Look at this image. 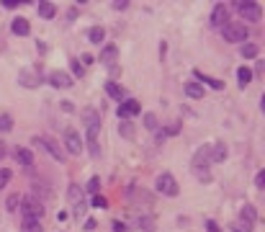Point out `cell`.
I'll list each match as a JSON object with an SVG mask.
<instances>
[{
	"instance_id": "cell-43",
	"label": "cell",
	"mask_w": 265,
	"mask_h": 232,
	"mask_svg": "<svg viewBox=\"0 0 265 232\" xmlns=\"http://www.w3.org/2000/svg\"><path fill=\"white\" fill-rule=\"evenodd\" d=\"M93 62H96V57H91V54H82V62H80V65L85 67V65H93Z\"/></svg>"
},
{
	"instance_id": "cell-20",
	"label": "cell",
	"mask_w": 265,
	"mask_h": 232,
	"mask_svg": "<svg viewBox=\"0 0 265 232\" xmlns=\"http://www.w3.org/2000/svg\"><path fill=\"white\" fill-rule=\"evenodd\" d=\"M80 116H82V122H85V129L87 127H101V113L96 108H85Z\"/></svg>"
},
{
	"instance_id": "cell-28",
	"label": "cell",
	"mask_w": 265,
	"mask_h": 232,
	"mask_svg": "<svg viewBox=\"0 0 265 232\" xmlns=\"http://www.w3.org/2000/svg\"><path fill=\"white\" fill-rule=\"evenodd\" d=\"M106 39V31L101 29V26H93V29H87V41L91 44H101Z\"/></svg>"
},
{
	"instance_id": "cell-27",
	"label": "cell",
	"mask_w": 265,
	"mask_h": 232,
	"mask_svg": "<svg viewBox=\"0 0 265 232\" xmlns=\"http://www.w3.org/2000/svg\"><path fill=\"white\" fill-rule=\"evenodd\" d=\"M186 96H188V98H204V85L186 83Z\"/></svg>"
},
{
	"instance_id": "cell-33",
	"label": "cell",
	"mask_w": 265,
	"mask_h": 232,
	"mask_svg": "<svg viewBox=\"0 0 265 232\" xmlns=\"http://www.w3.org/2000/svg\"><path fill=\"white\" fill-rule=\"evenodd\" d=\"M232 232H252V224H247V222H232Z\"/></svg>"
},
{
	"instance_id": "cell-26",
	"label": "cell",
	"mask_w": 265,
	"mask_h": 232,
	"mask_svg": "<svg viewBox=\"0 0 265 232\" xmlns=\"http://www.w3.org/2000/svg\"><path fill=\"white\" fill-rule=\"evenodd\" d=\"M34 78H36V73H34V70H24V73L18 75V83H21V85H26V88H34V85H39Z\"/></svg>"
},
{
	"instance_id": "cell-3",
	"label": "cell",
	"mask_w": 265,
	"mask_h": 232,
	"mask_svg": "<svg viewBox=\"0 0 265 232\" xmlns=\"http://www.w3.org/2000/svg\"><path fill=\"white\" fill-rule=\"evenodd\" d=\"M154 183H157V191H160L162 196H178V194H181V186H178V181H175L170 173H160Z\"/></svg>"
},
{
	"instance_id": "cell-17",
	"label": "cell",
	"mask_w": 265,
	"mask_h": 232,
	"mask_svg": "<svg viewBox=\"0 0 265 232\" xmlns=\"http://www.w3.org/2000/svg\"><path fill=\"white\" fill-rule=\"evenodd\" d=\"M13 157H16V162H21V165H26V168L34 165V155H31V150H26V147H16V150H13Z\"/></svg>"
},
{
	"instance_id": "cell-35",
	"label": "cell",
	"mask_w": 265,
	"mask_h": 232,
	"mask_svg": "<svg viewBox=\"0 0 265 232\" xmlns=\"http://www.w3.org/2000/svg\"><path fill=\"white\" fill-rule=\"evenodd\" d=\"M0 129H3V132H11V129H13V119H11L8 113L0 116Z\"/></svg>"
},
{
	"instance_id": "cell-16",
	"label": "cell",
	"mask_w": 265,
	"mask_h": 232,
	"mask_svg": "<svg viewBox=\"0 0 265 232\" xmlns=\"http://www.w3.org/2000/svg\"><path fill=\"white\" fill-rule=\"evenodd\" d=\"M106 93H108L111 98H116V101H126V88L119 85V83H114V80L106 83Z\"/></svg>"
},
{
	"instance_id": "cell-41",
	"label": "cell",
	"mask_w": 265,
	"mask_h": 232,
	"mask_svg": "<svg viewBox=\"0 0 265 232\" xmlns=\"http://www.w3.org/2000/svg\"><path fill=\"white\" fill-rule=\"evenodd\" d=\"M114 232H129V227H126L121 219H116V222H114Z\"/></svg>"
},
{
	"instance_id": "cell-1",
	"label": "cell",
	"mask_w": 265,
	"mask_h": 232,
	"mask_svg": "<svg viewBox=\"0 0 265 232\" xmlns=\"http://www.w3.org/2000/svg\"><path fill=\"white\" fill-rule=\"evenodd\" d=\"M222 36H224V41H229V44H247L250 31H247V26H245V23L227 21L224 26H222Z\"/></svg>"
},
{
	"instance_id": "cell-9",
	"label": "cell",
	"mask_w": 265,
	"mask_h": 232,
	"mask_svg": "<svg viewBox=\"0 0 265 232\" xmlns=\"http://www.w3.org/2000/svg\"><path fill=\"white\" fill-rule=\"evenodd\" d=\"M34 142H36V145H41V147L47 150V152H49V155H52L54 160L64 162V152H62V147H59V145L54 142L52 137H34Z\"/></svg>"
},
{
	"instance_id": "cell-45",
	"label": "cell",
	"mask_w": 265,
	"mask_h": 232,
	"mask_svg": "<svg viewBox=\"0 0 265 232\" xmlns=\"http://www.w3.org/2000/svg\"><path fill=\"white\" fill-rule=\"evenodd\" d=\"M111 6H114L116 11H126V8H129V3H111Z\"/></svg>"
},
{
	"instance_id": "cell-47",
	"label": "cell",
	"mask_w": 265,
	"mask_h": 232,
	"mask_svg": "<svg viewBox=\"0 0 265 232\" xmlns=\"http://www.w3.org/2000/svg\"><path fill=\"white\" fill-rule=\"evenodd\" d=\"M6 155V147H3V142H0V157H3Z\"/></svg>"
},
{
	"instance_id": "cell-5",
	"label": "cell",
	"mask_w": 265,
	"mask_h": 232,
	"mask_svg": "<svg viewBox=\"0 0 265 232\" xmlns=\"http://www.w3.org/2000/svg\"><path fill=\"white\" fill-rule=\"evenodd\" d=\"M64 150L70 155H80L82 152V139H80V132L77 129H64Z\"/></svg>"
},
{
	"instance_id": "cell-24",
	"label": "cell",
	"mask_w": 265,
	"mask_h": 232,
	"mask_svg": "<svg viewBox=\"0 0 265 232\" xmlns=\"http://www.w3.org/2000/svg\"><path fill=\"white\" fill-rule=\"evenodd\" d=\"M237 80H239V88H247V85L252 83V70L242 65V67L237 70Z\"/></svg>"
},
{
	"instance_id": "cell-7",
	"label": "cell",
	"mask_w": 265,
	"mask_h": 232,
	"mask_svg": "<svg viewBox=\"0 0 265 232\" xmlns=\"http://www.w3.org/2000/svg\"><path fill=\"white\" fill-rule=\"evenodd\" d=\"M234 8L242 13V18H247L250 23H257L262 18V8L260 3H234Z\"/></svg>"
},
{
	"instance_id": "cell-46",
	"label": "cell",
	"mask_w": 265,
	"mask_h": 232,
	"mask_svg": "<svg viewBox=\"0 0 265 232\" xmlns=\"http://www.w3.org/2000/svg\"><path fill=\"white\" fill-rule=\"evenodd\" d=\"M75 16H77V8H70V13H67V21L72 23V21H75Z\"/></svg>"
},
{
	"instance_id": "cell-21",
	"label": "cell",
	"mask_w": 265,
	"mask_h": 232,
	"mask_svg": "<svg viewBox=\"0 0 265 232\" xmlns=\"http://www.w3.org/2000/svg\"><path fill=\"white\" fill-rule=\"evenodd\" d=\"M193 75L201 80V83H206L209 88H214V90H222V88H224V80H216V78H211V75H204L201 70H193Z\"/></svg>"
},
{
	"instance_id": "cell-12",
	"label": "cell",
	"mask_w": 265,
	"mask_h": 232,
	"mask_svg": "<svg viewBox=\"0 0 265 232\" xmlns=\"http://www.w3.org/2000/svg\"><path fill=\"white\" fill-rule=\"evenodd\" d=\"M227 18H229V8H227L224 3H216V6H214V11H211V26L222 29L224 23H227Z\"/></svg>"
},
{
	"instance_id": "cell-39",
	"label": "cell",
	"mask_w": 265,
	"mask_h": 232,
	"mask_svg": "<svg viewBox=\"0 0 265 232\" xmlns=\"http://www.w3.org/2000/svg\"><path fill=\"white\" fill-rule=\"evenodd\" d=\"M255 186H257V189H265V170H260L255 176Z\"/></svg>"
},
{
	"instance_id": "cell-30",
	"label": "cell",
	"mask_w": 265,
	"mask_h": 232,
	"mask_svg": "<svg viewBox=\"0 0 265 232\" xmlns=\"http://www.w3.org/2000/svg\"><path fill=\"white\" fill-rule=\"evenodd\" d=\"M144 127L149 129V132H157V116H154V113H144Z\"/></svg>"
},
{
	"instance_id": "cell-19",
	"label": "cell",
	"mask_w": 265,
	"mask_h": 232,
	"mask_svg": "<svg viewBox=\"0 0 265 232\" xmlns=\"http://www.w3.org/2000/svg\"><path fill=\"white\" fill-rule=\"evenodd\" d=\"M11 31H13L16 36H29L31 26H29V21H26V18H13V23H11Z\"/></svg>"
},
{
	"instance_id": "cell-44",
	"label": "cell",
	"mask_w": 265,
	"mask_h": 232,
	"mask_svg": "<svg viewBox=\"0 0 265 232\" xmlns=\"http://www.w3.org/2000/svg\"><path fill=\"white\" fill-rule=\"evenodd\" d=\"M96 224H98L96 219H87V222H85V229H87V232H93V229H96Z\"/></svg>"
},
{
	"instance_id": "cell-37",
	"label": "cell",
	"mask_w": 265,
	"mask_h": 232,
	"mask_svg": "<svg viewBox=\"0 0 265 232\" xmlns=\"http://www.w3.org/2000/svg\"><path fill=\"white\" fill-rule=\"evenodd\" d=\"M70 67H72V75H75V78H82V75H85V67H82L77 60H72V62H70Z\"/></svg>"
},
{
	"instance_id": "cell-14",
	"label": "cell",
	"mask_w": 265,
	"mask_h": 232,
	"mask_svg": "<svg viewBox=\"0 0 265 232\" xmlns=\"http://www.w3.org/2000/svg\"><path fill=\"white\" fill-rule=\"evenodd\" d=\"M49 83L54 85V88H72V75H67V73H59V70H57V73H52L49 75Z\"/></svg>"
},
{
	"instance_id": "cell-31",
	"label": "cell",
	"mask_w": 265,
	"mask_h": 232,
	"mask_svg": "<svg viewBox=\"0 0 265 232\" xmlns=\"http://www.w3.org/2000/svg\"><path fill=\"white\" fill-rule=\"evenodd\" d=\"M139 229L154 232V219H152V217H139Z\"/></svg>"
},
{
	"instance_id": "cell-4",
	"label": "cell",
	"mask_w": 265,
	"mask_h": 232,
	"mask_svg": "<svg viewBox=\"0 0 265 232\" xmlns=\"http://www.w3.org/2000/svg\"><path fill=\"white\" fill-rule=\"evenodd\" d=\"M85 142L91 150V157H101V127H87L85 129Z\"/></svg>"
},
{
	"instance_id": "cell-32",
	"label": "cell",
	"mask_w": 265,
	"mask_h": 232,
	"mask_svg": "<svg viewBox=\"0 0 265 232\" xmlns=\"http://www.w3.org/2000/svg\"><path fill=\"white\" fill-rule=\"evenodd\" d=\"M6 206H8V212H16V209L21 206V196H18V194H11L8 201H6Z\"/></svg>"
},
{
	"instance_id": "cell-40",
	"label": "cell",
	"mask_w": 265,
	"mask_h": 232,
	"mask_svg": "<svg viewBox=\"0 0 265 232\" xmlns=\"http://www.w3.org/2000/svg\"><path fill=\"white\" fill-rule=\"evenodd\" d=\"M206 232H222V227H219L214 219H209V222H206Z\"/></svg>"
},
{
	"instance_id": "cell-18",
	"label": "cell",
	"mask_w": 265,
	"mask_h": 232,
	"mask_svg": "<svg viewBox=\"0 0 265 232\" xmlns=\"http://www.w3.org/2000/svg\"><path fill=\"white\" fill-rule=\"evenodd\" d=\"M227 155H229V150H227V145H224V142L211 145V165H214V162H224V160H227Z\"/></svg>"
},
{
	"instance_id": "cell-34",
	"label": "cell",
	"mask_w": 265,
	"mask_h": 232,
	"mask_svg": "<svg viewBox=\"0 0 265 232\" xmlns=\"http://www.w3.org/2000/svg\"><path fill=\"white\" fill-rule=\"evenodd\" d=\"M87 191H91V194H98L101 191V178L98 176H93L91 181H87Z\"/></svg>"
},
{
	"instance_id": "cell-22",
	"label": "cell",
	"mask_w": 265,
	"mask_h": 232,
	"mask_svg": "<svg viewBox=\"0 0 265 232\" xmlns=\"http://www.w3.org/2000/svg\"><path fill=\"white\" fill-rule=\"evenodd\" d=\"M239 219L242 222H247V224H255L257 222V212H255V206L252 204H245L239 209Z\"/></svg>"
},
{
	"instance_id": "cell-13",
	"label": "cell",
	"mask_w": 265,
	"mask_h": 232,
	"mask_svg": "<svg viewBox=\"0 0 265 232\" xmlns=\"http://www.w3.org/2000/svg\"><path fill=\"white\" fill-rule=\"evenodd\" d=\"M116 57H119V49L114 44H108V46H103V52H101V65H106V67H116Z\"/></svg>"
},
{
	"instance_id": "cell-23",
	"label": "cell",
	"mask_w": 265,
	"mask_h": 232,
	"mask_svg": "<svg viewBox=\"0 0 265 232\" xmlns=\"http://www.w3.org/2000/svg\"><path fill=\"white\" fill-rule=\"evenodd\" d=\"M21 232H44L41 219H26V217H21Z\"/></svg>"
},
{
	"instance_id": "cell-29",
	"label": "cell",
	"mask_w": 265,
	"mask_h": 232,
	"mask_svg": "<svg viewBox=\"0 0 265 232\" xmlns=\"http://www.w3.org/2000/svg\"><path fill=\"white\" fill-rule=\"evenodd\" d=\"M119 134L126 137V139H134V124L126 122V119H121V122H119Z\"/></svg>"
},
{
	"instance_id": "cell-15",
	"label": "cell",
	"mask_w": 265,
	"mask_h": 232,
	"mask_svg": "<svg viewBox=\"0 0 265 232\" xmlns=\"http://www.w3.org/2000/svg\"><path fill=\"white\" fill-rule=\"evenodd\" d=\"M36 11H39V18H44V21H52L57 16V6L49 3V0H41V3L36 6Z\"/></svg>"
},
{
	"instance_id": "cell-36",
	"label": "cell",
	"mask_w": 265,
	"mask_h": 232,
	"mask_svg": "<svg viewBox=\"0 0 265 232\" xmlns=\"http://www.w3.org/2000/svg\"><path fill=\"white\" fill-rule=\"evenodd\" d=\"M11 170L8 168H0V189H6V186H8V181H11Z\"/></svg>"
},
{
	"instance_id": "cell-6",
	"label": "cell",
	"mask_w": 265,
	"mask_h": 232,
	"mask_svg": "<svg viewBox=\"0 0 265 232\" xmlns=\"http://www.w3.org/2000/svg\"><path fill=\"white\" fill-rule=\"evenodd\" d=\"M209 168H211V145H204L193 155V170H209Z\"/></svg>"
},
{
	"instance_id": "cell-42",
	"label": "cell",
	"mask_w": 265,
	"mask_h": 232,
	"mask_svg": "<svg viewBox=\"0 0 265 232\" xmlns=\"http://www.w3.org/2000/svg\"><path fill=\"white\" fill-rule=\"evenodd\" d=\"M196 176H198V181H211V173L209 170H193Z\"/></svg>"
},
{
	"instance_id": "cell-10",
	"label": "cell",
	"mask_w": 265,
	"mask_h": 232,
	"mask_svg": "<svg viewBox=\"0 0 265 232\" xmlns=\"http://www.w3.org/2000/svg\"><path fill=\"white\" fill-rule=\"evenodd\" d=\"M139 111H142L139 101H131V98H126V101H121V103H119V111H116V113H119V119H126V122H129L131 116H137Z\"/></svg>"
},
{
	"instance_id": "cell-25",
	"label": "cell",
	"mask_w": 265,
	"mask_h": 232,
	"mask_svg": "<svg viewBox=\"0 0 265 232\" xmlns=\"http://www.w3.org/2000/svg\"><path fill=\"white\" fill-rule=\"evenodd\" d=\"M257 44H252V41H247V44H242L239 46V54H242V60H255L257 57Z\"/></svg>"
},
{
	"instance_id": "cell-11",
	"label": "cell",
	"mask_w": 265,
	"mask_h": 232,
	"mask_svg": "<svg viewBox=\"0 0 265 232\" xmlns=\"http://www.w3.org/2000/svg\"><path fill=\"white\" fill-rule=\"evenodd\" d=\"M67 199H70V204H72V212L75 214H80L82 209H85V201H82V189L77 183H72L70 189H67Z\"/></svg>"
},
{
	"instance_id": "cell-2",
	"label": "cell",
	"mask_w": 265,
	"mask_h": 232,
	"mask_svg": "<svg viewBox=\"0 0 265 232\" xmlns=\"http://www.w3.org/2000/svg\"><path fill=\"white\" fill-rule=\"evenodd\" d=\"M21 217H26V219H41L44 217V204L36 199V196H21Z\"/></svg>"
},
{
	"instance_id": "cell-38",
	"label": "cell",
	"mask_w": 265,
	"mask_h": 232,
	"mask_svg": "<svg viewBox=\"0 0 265 232\" xmlns=\"http://www.w3.org/2000/svg\"><path fill=\"white\" fill-rule=\"evenodd\" d=\"M93 206H96V209H106V206H108V199L101 196V194H96V196H93Z\"/></svg>"
},
{
	"instance_id": "cell-8",
	"label": "cell",
	"mask_w": 265,
	"mask_h": 232,
	"mask_svg": "<svg viewBox=\"0 0 265 232\" xmlns=\"http://www.w3.org/2000/svg\"><path fill=\"white\" fill-rule=\"evenodd\" d=\"M126 199L129 204H134V206H142V204H152V194L139 189V186H129L126 189Z\"/></svg>"
}]
</instances>
